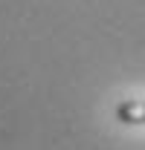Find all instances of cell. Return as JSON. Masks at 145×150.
<instances>
[{"label":"cell","mask_w":145,"mask_h":150,"mask_svg":"<svg viewBox=\"0 0 145 150\" xmlns=\"http://www.w3.org/2000/svg\"><path fill=\"white\" fill-rule=\"evenodd\" d=\"M113 115L122 124H145V101H134V98L119 101L116 110H113Z\"/></svg>","instance_id":"1"}]
</instances>
